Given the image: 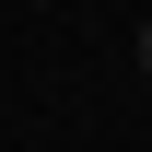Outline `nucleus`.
<instances>
[{"label":"nucleus","instance_id":"obj_1","mask_svg":"<svg viewBox=\"0 0 152 152\" xmlns=\"http://www.w3.org/2000/svg\"><path fill=\"white\" fill-rule=\"evenodd\" d=\"M129 58H140V82H152V23H140V47H129Z\"/></svg>","mask_w":152,"mask_h":152}]
</instances>
